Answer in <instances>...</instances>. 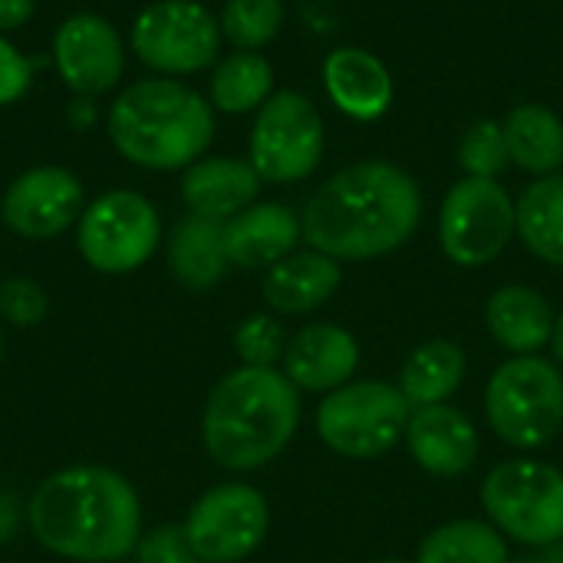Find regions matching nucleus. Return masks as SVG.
<instances>
[{
  "label": "nucleus",
  "mask_w": 563,
  "mask_h": 563,
  "mask_svg": "<svg viewBox=\"0 0 563 563\" xmlns=\"http://www.w3.org/2000/svg\"><path fill=\"white\" fill-rule=\"evenodd\" d=\"M402 442L412 462L432 478L468 475L482 455V435L475 422L449 402L412 409Z\"/></svg>",
  "instance_id": "nucleus-15"
},
{
  "label": "nucleus",
  "mask_w": 563,
  "mask_h": 563,
  "mask_svg": "<svg viewBox=\"0 0 563 563\" xmlns=\"http://www.w3.org/2000/svg\"><path fill=\"white\" fill-rule=\"evenodd\" d=\"M488 521L515 544L534 551L563 541V468L541 459H508L482 485Z\"/></svg>",
  "instance_id": "nucleus-7"
},
{
  "label": "nucleus",
  "mask_w": 563,
  "mask_h": 563,
  "mask_svg": "<svg viewBox=\"0 0 563 563\" xmlns=\"http://www.w3.org/2000/svg\"><path fill=\"white\" fill-rule=\"evenodd\" d=\"M422 221L419 181L393 162H356L330 175L307 201V247L333 261H376L399 251Z\"/></svg>",
  "instance_id": "nucleus-1"
},
{
  "label": "nucleus",
  "mask_w": 563,
  "mask_h": 563,
  "mask_svg": "<svg viewBox=\"0 0 563 563\" xmlns=\"http://www.w3.org/2000/svg\"><path fill=\"white\" fill-rule=\"evenodd\" d=\"M287 330L274 313H251L234 330V353L241 366H277L287 353Z\"/></svg>",
  "instance_id": "nucleus-30"
},
{
  "label": "nucleus",
  "mask_w": 563,
  "mask_h": 563,
  "mask_svg": "<svg viewBox=\"0 0 563 563\" xmlns=\"http://www.w3.org/2000/svg\"><path fill=\"white\" fill-rule=\"evenodd\" d=\"M188 544L201 563L247 561L271 531V505L247 482H224L208 488L185 518Z\"/></svg>",
  "instance_id": "nucleus-12"
},
{
  "label": "nucleus",
  "mask_w": 563,
  "mask_h": 563,
  "mask_svg": "<svg viewBox=\"0 0 563 563\" xmlns=\"http://www.w3.org/2000/svg\"><path fill=\"white\" fill-rule=\"evenodd\" d=\"M373 563H416V561H402V558H383V561H373Z\"/></svg>",
  "instance_id": "nucleus-38"
},
{
  "label": "nucleus",
  "mask_w": 563,
  "mask_h": 563,
  "mask_svg": "<svg viewBox=\"0 0 563 563\" xmlns=\"http://www.w3.org/2000/svg\"><path fill=\"white\" fill-rule=\"evenodd\" d=\"M488 429L515 452H538L563 432V373L544 356H508L485 383Z\"/></svg>",
  "instance_id": "nucleus-5"
},
{
  "label": "nucleus",
  "mask_w": 563,
  "mask_h": 563,
  "mask_svg": "<svg viewBox=\"0 0 563 563\" xmlns=\"http://www.w3.org/2000/svg\"><path fill=\"white\" fill-rule=\"evenodd\" d=\"M554 317L548 297L528 284H505L485 303V327L511 356H538L551 343Z\"/></svg>",
  "instance_id": "nucleus-21"
},
{
  "label": "nucleus",
  "mask_w": 563,
  "mask_h": 563,
  "mask_svg": "<svg viewBox=\"0 0 563 563\" xmlns=\"http://www.w3.org/2000/svg\"><path fill=\"white\" fill-rule=\"evenodd\" d=\"M303 241V224L297 211L280 201H254L231 221H224V247L231 267L267 271Z\"/></svg>",
  "instance_id": "nucleus-17"
},
{
  "label": "nucleus",
  "mask_w": 563,
  "mask_h": 563,
  "mask_svg": "<svg viewBox=\"0 0 563 563\" xmlns=\"http://www.w3.org/2000/svg\"><path fill=\"white\" fill-rule=\"evenodd\" d=\"M505 125V139H508V152L511 162L534 175H558L563 168V119L541 106V102H521L508 112Z\"/></svg>",
  "instance_id": "nucleus-24"
},
{
  "label": "nucleus",
  "mask_w": 563,
  "mask_h": 563,
  "mask_svg": "<svg viewBox=\"0 0 563 563\" xmlns=\"http://www.w3.org/2000/svg\"><path fill=\"white\" fill-rule=\"evenodd\" d=\"M139 563H201L195 548L188 544V534L181 525H158L152 531H142L139 548H135Z\"/></svg>",
  "instance_id": "nucleus-32"
},
{
  "label": "nucleus",
  "mask_w": 563,
  "mask_h": 563,
  "mask_svg": "<svg viewBox=\"0 0 563 563\" xmlns=\"http://www.w3.org/2000/svg\"><path fill=\"white\" fill-rule=\"evenodd\" d=\"M300 389L277 366H238L205 399L201 442L214 465L257 472L284 455L300 429Z\"/></svg>",
  "instance_id": "nucleus-3"
},
{
  "label": "nucleus",
  "mask_w": 563,
  "mask_h": 563,
  "mask_svg": "<svg viewBox=\"0 0 563 563\" xmlns=\"http://www.w3.org/2000/svg\"><path fill=\"white\" fill-rule=\"evenodd\" d=\"M0 360H3V333H0Z\"/></svg>",
  "instance_id": "nucleus-39"
},
{
  "label": "nucleus",
  "mask_w": 563,
  "mask_h": 563,
  "mask_svg": "<svg viewBox=\"0 0 563 563\" xmlns=\"http://www.w3.org/2000/svg\"><path fill=\"white\" fill-rule=\"evenodd\" d=\"M511 563H563V541L548 544V548H534L521 558H511Z\"/></svg>",
  "instance_id": "nucleus-36"
},
{
  "label": "nucleus",
  "mask_w": 563,
  "mask_h": 563,
  "mask_svg": "<svg viewBox=\"0 0 563 563\" xmlns=\"http://www.w3.org/2000/svg\"><path fill=\"white\" fill-rule=\"evenodd\" d=\"M261 175L251 162L241 158H198L181 175V201L188 214L211 221H231L251 208L261 195Z\"/></svg>",
  "instance_id": "nucleus-20"
},
{
  "label": "nucleus",
  "mask_w": 563,
  "mask_h": 563,
  "mask_svg": "<svg viewBox=\"0 0 563 563\" xmlns=\"http://www.w3.org/2000/svg\"><path fill=\"white\" fill-rule=\"evenodd\" d=\"M99 119V109L92 102V96H73V102L66 106V125L76 132H89Z\"/></svg>",
  "instance_id": "nucleus-34"
},
{
  "label": "nucleus",
  "mask_w": 563,
  "mask_h": 563,
  "mask_svg": "<svg viewBox=\"0 0 563 563\" xmlns=\"http://www.w3.org/2000/svg\"><path fill=\"white\" fill-rule=\"evenodd\" d=\"M162 241L158 208L129 188L99 195L76 221V247L82 261L109 277L145 267Z\"/></svg>",
  "instance_id": "nucleus-8"
},
{
  "label": "nucleus",
  "mask_w": 563,
  "mask_h": 563,
  "mask_svg": "<svg viewBox=\"0 0 563 563\" xmlns=\"http://www.w3.org/2000/svg\"><path fill=\"white\" fill-rule=\"evenodd\" d=\"M412 406L396 383L353 379L317 406V439L340 459L376 462L406 439Z\"/></svg>",
  "instance_id": "nucleus-6"
},
{
  "label": "nucleus",
  "mask_w": 563,
  "mask_h": 563,
  "mask_svg": "<svg viewBox=\"0 0 563 563\" xmlns=\"http://www.w3.org/2000/svg\"><path fill=\"white\" fill-rule=\"evenodd\" d=\"M327 152V129L320 109L294 92L280 89L274 92L254 119L251 142H247V162L261 175V181L271 185H294L317 172Z\"/></svg>",
  "instance_id": "nucleus-9"
},
{
  "label": "nucleus",
  "mask_w": 563,
  "mask_h": 563,
  "mask_svg": "<svg viewBox=\"0 0 563 563\" xmlns=\"http://www.w3.org/2000/svg\"><path fill=\"white\" fill-rule=\"evenodd\" d=\"M468 373V360L465 350L455 340H426L419 343L399 366L396 386L406 396V402L412 409H426V406H442L449 402Z\"/></svg>",
  "instance_id": "nucleus-23"
},
{
  "label": "nucleus",
  "mask_w": 563,
  "mask_h": 563,
  "mask_svg": "<svg viewBox=\"0 0 563 563\" xmlns=\"http://www.w3.org/2000/svg\"><path fill=\"white\" fill-rule=\"evenodd\" d=\"M36 10V0H0V33L20 30L23 23H30Z\"/></svg>",
  "instance_id": "nucleus-35"
},
{
  "label": "nucleus",
  "mask_w": 563,
  "mask_h": 563,
  "mask_svg": "<svg viewBox=\"0 0 563 563\" xmlns=\"http://www.w3.org/2000/svg\"><path fill=\"white\" fill-rule=\"evenodd\" d=\"M284 26V0H228L221 10V36L234 49H261Z\"/></svg>",
  "instance_id": "nucleus-28"
},
{
  "label": "nucleus",
  "mask_w": 563,
  "mask_h": 563,
  "mask_svg": "<svg viewBox=\"0 0 563 563\" xmlns=\"http://www.w3.org/2000/svg\"><path fill=\"white\" fill-rule=\"evenodd\" d=\"M518 208V238L525 247L551 264L563 267V175H544L531 181L521 198L515 201Z\"/></svg>",
  "instance_id": "nucleus-25"
},
{
  "label": "nucleus",
  "mask_w": 563,
  "mask_h": 563,
  "mask_svg": "<svg viewBox=\"0 0 563 563\" xmlns=\"http://www.w3.org/2000/svg\"><path fill=\"white\" fill-rule=\"evenodd\" d=\"M284 376L300 393H333L353 383L360 369V340L340 323H310L297 330L284 353Z\"/></svg>",
  "instance_id": "nucleus-16"
},
{
  "label": "nucleus",
  "mask_w": 563,
  "mask_h": 563,
  "mask_svg": "<svg viewBox=\"0 0 563 563\" xmlns=\"http://www.w3.org/2000/svg\"><path fill=\"white\" fill-rule=\"evenodd\" d=\"M323 89L330 102L356 122L383 119L396 92L386 63L360 46H340L323 59Z\"/></svg>",
  "instance_id": "nucleus-18"
},
{
  "label": "nucleus",
  "mask_w": 563,
  "mask_h": 563,
  "mask_svg": "<svg viewBox=\"0 0 563 563\" xmlns=\"http://www.w3.org/2000/svg\"><path fill=\"white\" fill-rule=\"evenodd\" d=\"M518 234V208L498 178H462L439 208L442 254L459 267L498 261Z\"/></svg>",
  "instance_id": "nucleus-10"
},
{
  "label": "nucleus",
  "mask_w": 563,
  "mask_h": 563,
  "mask_svg": "<svg viewBox=\"0 0 563 563\" xmlns=\"http://www.w3.org/2000/svg\"><path fill=\"white\" fill-rule=\"evenodd\" d=\"M274 96V66L254 49H234L211 73V106L228 115L261 109Z\"/></svg>",
  "instance_id": "nucleus-27"
},
{
  "label": "nucleus",
  "mask_w": 563,
  "mask_h": 563,
  "mask_svg": "<svg viewBox=\"0 0 563 563\" xmlns=\"http://www.w3.org/2000/svg\"><path fill=\"white\" fill-rule=\"evenodd\" d=\"M416 563H511V541L482 518H459L429 531Z\"/></svg>",
  "instance_id": "nucleus-26"
},
{
  "label": "nucleus",
  "mask_w": 563,
  "mask_h": 563,
  "mask_svg": "<svg viewBox=\"0 0 563 563\" xmlns=\"http://www.w3.org/2000/svg\"><path fill=\"white\" fill-rule=\"evenodd\" d=\"M46 317H49V297L36 280L30 277L0 280V320L3 323L16 330H30V327H40Z\"/></svg>",
  "instance_id": "nucleus-31"
},
{
  "label": "nucleus",
  "mask_w": 563,
  "mask_h": 563,
  "mask_svg": "<svg viewBox=\"0 0 563 563\" xmlns=\"http://www.w3.org/2000/svg\"><path fill=\"white\" fill-rule=\"evenodd\" d=\"M82 185L63 165H40L16 175L0 201L3 224L26 241H49L82 214Z\"/></svg>",
  "instance_id": "nucleus-13"
},
{
  "label": "nucleus",
  "mask_w": 563,
  "mask_h": 563,
  "mask_svg": "<svg viewBox=\"0 0 563 563\" xmlns=\"http://www.w3.org/2000/svg\"><path fill=\"white\" fill-rule=\"evenodd\" d=\"M551 356H554V363L563 366V310L554 317V330H551Z\"/></svg>",
  "instance_id": "nucleus-37"
},
{
  "label": "nucleus",
  "mask_w": 563,
  "mask_h": 563,
  "mask_svg": "<svg viewBox=\"0 0 563 563\" xmlns=\"http://www.w3.org/2000/svg\"><path fill=\"white\" fill-rule=\"evenodd\" d=\"M231 261L224 247V221L185 214L168 234V271L188 290H211L224 280Z\"/></svg>",
  "instance_id": "nucleus-22"
},
{
  "label": "nucleus",
  "mask_w": 563,
  "mask_h": 563,
  "mask_svg": "<svg viewBox=\"0 0 563 563\" xmlns=\"http://www.w3.org/2000/svg\"><path fill=\"white\" fill-rule=\"evenodd\" d=\"M340 284H343L340 261L307 247L267 267L261 280V297L280 317H303L330 303Z\"/></svg>",
  "instance_id": "nucleus-19"
},
{
  "label": "nucleus",
  "mask_w": 563,
  "mask_h": 563,
  "mask_svg": "<svg viewBox=\"0 0 563 563\" xmlns=\"http://www.w3.org/2000/svg\"><path fill=\"white\" fill-rule=\"evenodd\" d=\"M43 59H26L10 40L0 36V109L13 106L16 99L26 96L30 82H33V66H40Z\"/></svg>",
  "instance_id": "nucleus-33"
},
{
  "label": "nucleus",
  "mask_w": 563,
  "mask_h": 563,
  "mask_svg": "<svg viewBox=\"0 0 563 563\" xmlns=\"http://www.w3.org/2000/svg\"><path fill=\"white\" fill-rule=\"evenodd\" d=\"M459 165L465 168V178H498L511 165L505 125L495 119L475 122L459 142Z\"/></svg>",
  "instance_id": "nucleus-29"
},
{
  "label": "nucleus",
  "mask_w": 563,
  "mask_h": 563,
  "mask_svg": "<svg viewBox=\"0 0 563 563\" xmlns=\"http://www.w3.org/2000/svg\"><path fill=\"white\" fill-rule=\"evenodd\" d=\"M53 66L76 96L109 92L125 73V43L99 13H73L53 33Z\"/></svg>",
  "instance_id": "nucleus-14"
},
{
  "label": "nucleus",
  "mask_w": 563,
  "mask_h": 563,
  "mask_svg": "<svg viewBox=\"0 0 563 563\" xmlns=\"http://www.w3.org/2000/svg\"><path fill=\"white\" fill-rule=\"evenodd\" d=\"M129 46L162 76L201 73L218 59L221 20L198 0H155L135 16Z\"/></svg>",
  "instance_id": "nucleus-11"
},
{
  "label": "nucleus",
  "mask_w": 563,
  "mask_h": 563,
  "mask_svg": "<svg viewBox=\"0 0 563 563\" xmlns=\"http://www.w3.org/2000/svg\"><path fill=\"white\" fill-rule=\"evenodd\" d=\"M106 132L125 162L148 172H178L214 142V109L178 79H139L109 106Z\"/></svg>",
  "instance_id": "nucleus-4"
},
{
  "label": "nucleus",
  "mask_w": 563,
  "mask_h": 563,
  "mask_svg": "<svg viewBox=\"0 0 563 563\" xmlns=\"http://www.w3.org/2000/svg\"><path fill=\"white\" fill-rule=\"evenodd\" d=\"M36 544L79 563H122L142 538V501L132 482L106 465L59 468L26 505Z\"/></svg>",
  "instance_id": "nucleus-2"
}]
</instances>
